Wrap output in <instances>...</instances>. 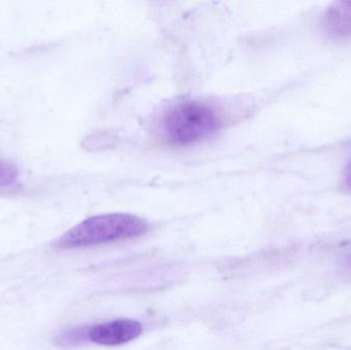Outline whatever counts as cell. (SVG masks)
Segmentation results:
<instances>
[{
	"mask_svg": "<svg viewBox=\"0 0 351 350\" xmlns=\"http://www.w3.org/2000/svg\"><path fill=\"white\" fill-rule=\"evenodd\" d=\"M149 232L145 220L131 214L114 213L94 216L66 232L57 246L61 249L84 248L130 240Z\"/></svg>",
	"mask_w": 351,
	"mask_h": 350,
	"instance_id": "6da1fadb",
	"label": "cell"
},
{
	"mask_svg": "<svg viewBox=\"0 0 351 350\" xmlns=\"http://www.w3.org/2000/svg\"><path fill=\"white\" fill-rule=\"evenodd\" d=\"M162 125L171 143L187 146L206 139L218 131L221 118L208 105L188 101L171 109Z\"/></svg>",
	"mask_w": 351,
	"mask_h": 350,
	"instance_id": "7a4b0ae2",
	"label": "cell"
},
{
	"mask_svg": "<svg viewBox=\"0 0 351 350\" xmlns=\"http://www.w3.org/2000/svg\"><path fill=\"white\" fill-rule=\"evenodd\" d=\"M143 332V327L137 321L115 320L90 327L88 340L104 347H117L135 340Z\"/></svg>",
	"mask_w": 351,
	"mask_h": 350,
	"instance_id": "3957f363",
	"label": "cell"
},
{
	"mask_svg": "<svg viewBox=\"0 0 351 350\" xmlns=\"http://www.w3.org/2000/svg\"><path fill=\"white\" fill-rule=\"evenodd\" d=\"M324 26L336 38L351 37V1L332 3L324 16Z\"/></svg>",
	"mask_w": 351,
	"mask_h": 350,
	"instance_id": "277c9868",
	"label": "cell"
},
{
	"mask_svg": "<svg viewBox=\"0 0 351 350\" xmlns=\"http://www.w3.org/2000/svg\"><path fill=\"white\" fill-rule=\"evenodd\" d=\"M18 178V168L12 162L0 158V188L12 186Z\"/></svg>",
	"mask_w": 351,
	"mask_h": 350,
	"instance_id": "5b68a950",
	"label": "cell"
},
{
	"mask_svg": "<svg viewBox=\"0 0 351 350\" xmlns=\"http://www.w3.org/2000/svg\"><path fill=\"white\" fill-rule=\"evenodd\" d=\"M88 328H78L69 331L60 337V342L67 347L80 345L88 339Z\"/></svg>",
	"mask_w": 351,
	"mask_h": 350,
	"instance_id": "8992f818",
	"label": "cell"
},
{
	"mask_svg": "<svg viewBox=\"0 0 351 350\" xmlns=\"http://www.w3.org/2000/svg\"><path fill=\"white\" fill-rule=\"evenodd\" d=\"M346 182L351 190V162L346 166Z\"/></svg>",
	"mask_w": 351,
	"mask_h": 350,
	"instance_id": "52a82bcc",
	"label": "cell"
},
{
	"mask_svg": "<svg viewBox=\"0 0 351 350\" xmlns=\"http://www.w3.org/2000/svg\"><path fill=\"white\" fill-rule=\"evenodd\" d=\"M343 265L348 271H350L351 273V252L346 254L343 258Z\"/></svg>",
	"mask_w": 351,
	"mask_h": 350,
	"instance_id": "ba28073f",
	"label": "cell"
}]
</instances>
